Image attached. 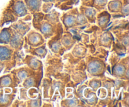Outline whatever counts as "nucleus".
<instances>
[{
    "label": "nucleus",
    "mask_w": 129,
    "mask_h": 107,
    "mask_svg": "<svg viewBox=\"0 0 129 107\" xmlns=\"http://www.w3.org/2000/svg\"><path fill=\"white\" fill-rule=\"evenodd\" d=\"M13 10L16 15L18 16H23L27 13L25 4L21 1H18L15 3L13 6Z\"/></svg>",
    "instance_id": "nucleus-1"
},
{
    "label": "nucleus",
    "mask_w": 129,
    "mask_h": 107,
    "mask_svg": "<svg viewBox=\"0 0 129 107\" xmlns=\"http://www.w3.org/2000/svg\"><path fill=\"white\" fill-rule=\"evenodd\" d=\"M25 3L31 11H37L41 6V0H25Z\"/></svg>",
    "instance_id": "nucleus-2"
},
{
    "label": "nucleus",
    "mask_w": 129,
    "mask_h": 107,
    "mask_svg": "<svg viewBox=\"0 0 129 107\" xmlns=\"http://www.w3.org/2000/svg\"><path fill=\"white\" fill-rule=\"evenodd\" d=\"M11 55L10 50L8 48L3 46H0V61L8 59Z\"/></svg>",
    "instance_id": "nucleus-3"
},
{
    "label": "nucleus",
    "mask_w": 129,
    "mask_h": 107,
    "mask_svg": "<svg viewBox=\"0 0 129 107\" xmlns=\"http://www.w3.org/2000/svg\"><path fill=\"white\" fill-rule=\"evenodd\" d=\"M10 35L7 30H3L0 33V44H7L10 40Z\"/></svg>",
    "instance_id": "nucleus-4"
},
{
    "label": "nucleus",
    "mask_w": 129,
    "mask_h": 107,
    "mask_svg": "<svg viewBox=\"0 0 129 107\" xmlns=\"http://www.w3.org/2000/svg\"><path fill=\"white\" fill-rule=\"evenodd\" d=\"M122 6V3L120 1L118 0H115V1H112L110 2L108 5V8H110L111 11H117L118 9Z\"/></svg>",
    "instance_id": "nucleus-5"
},
{
    "label": "nucleus",
    "mask_w": 129,
    "mask_h": 107,
    "mask_svg": "<svg viewBox=\"0 0 129 107\" xmlns=\"http://www.w3.org/2000/svg\"><path fill=\"white\" fill-rule=\"evenodd\" d=\"M98 68H100V65H98V63H93V64L90 65V69L93 73L96 72V70H98Z\"/></svg>",
    "instance_id": "nucleus-6"
},
{
    "label": "nucleus",
    "mask_w": 129,
    "mask_h": 107,
    "mask_svg": "<svg viewBox=\"0 0 129 107\" xmlns=\"http://www.w3.org/2000/svg\"><path fill=\"white\" fill-rule=\"evenodd\" d=\"M52 6V3H48L44 4V6H43V10H44L45 12H47L49 10H50V9L51 8Z\"/></svg>",
    "instance_id": "nucleus-7"
},
{
    "label": "nucleus",
    "mask_w": 129,
    "mask_h": 107,
    "mask_svg": "<svg viewBox=\"0 0 129 107\" xmlns=\"http://www.w3.org/2000/svg\"><path fill=\"white\" fill-rule=\"evenodd\" d=\"M107 0H94V2H95L96 5H105L106 3H107Z\"/></svg>",
    "instance_id": "nucleus-8"
},
{
    "label": "nucleus",
    "mask_w": 129,
    "mask_h": 107,
    "mask_svg": "<svg viewBox=\"0 0 129 107\" xmlns=\"http://www.w3.org/2000/svg\"><path fill=\"white\" fill-rule=\"evenodd\" d=\"M42 1H44V2H54V1H55V0H42Z\"/></svg>",
    "instance_id": "nucleus-9"
},
{
    "label": "nucleus",
    "mask_w": 129,
    "mask_h": 107,
    "mask_svg": "<svg viewBox=\"0 0 129 107\" xmlns=\"http://www.w3.org/2000/svg\"><path fill=\"white\" fill-rule=\"evenodd\" d=\"M59 1H67V0H59Z\"/></svg>",
    "instance_id": "nucleus-10"
},
{
    "label": "nucleus",
    "mask_w": 129,
    "mask_h": 107,
    "mask_svg": "<svg viewBox=\"0 0 129 107\" xmlns=\"http://www.w3.org/2000/svg\"><path fill=\"white\" fill-rule=\"evenodd\" d=\"M83 1H88V0H83Z\"/></svg>",
    "instance_id": "nucleus-11"
}]
</instances>
